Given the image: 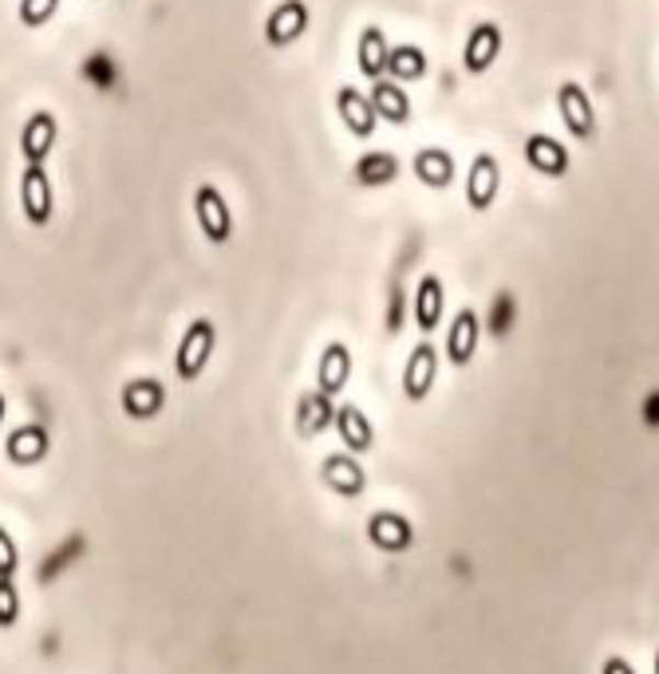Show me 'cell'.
Returning <instances> with one entry per match:
<instances>
[{"mask_svg":"<svg viewBox=\"0 0 659 674\" xmlns=\"http://www.w3.org/2000/svg\"><path fill=\"white\" fill-rule=\"evenodd\" d=\"M214 343H217V332H214V323L209 320H194L186 328V335H182V343H178V379H186L194 382L197 375L206 372V363L209 355H214Z\"/></svg>","mask_w":659,"mask_h":674,"instance_id":"obj_1","label":"cell"},{"mask_svg":"<svg viewBox=\"0 0 659 674\" xmlns=\"http://www.w3.org/2000/svg\"><path fill=\"white\" fill-rule=\"evenodd\" d=\"M20 206H24V217L36 229H44L52 221V214H56V197H52V182L44 162H29V170L20 174Z\"/></svg>","mask_w":659,"mask_h":674,"instance_id":"obj_2","label":"cell"},{"mask_svg":"<svg viewBox=\"0 0 659 674\" xmlns=\"http://www.w3.org/2000/svg\"><path fill=\"white\" fill-rule=\"evenodd\" d=\"M194 217L197 229L206 233V241L226 244L234 237V217H229V202L221 197L217 186H197L194 190Z\"/></svg>","mask_w":659,"mask_h":674,"instance_id":"obj_3","label":"cell"},{"mask_svg":"<svg viewBox=\"0 0 659 674\" xmlns=\"http://www.w3.org/2000/svg\"><path fill=\"white\" fill-rule=\"evenodd\" d=\"M557 107H561V118L572 138H581V142H592V138H596V111H592L581 83H561Z\"/></svg>","mask_w":659,"mask_h":674,"instance_id":"obj_4","label":"cell"},{"mask_svg":"<svg viewBox=\"0 0 659 674\" xmlns=\"http://www.w3.org/2000/svg\"><path fill=\"white\" fill-rule=\"evenodd\" d=\"M308 32V9L305 0H285V4H276L265 20V44L269 48H285L293 39H300Z\"/></svg>","mask_w":659,"mask_h":674,"instance_id":"obj_5","label":"cell"},{"mask_svg":"<svg viewBox=\"0 0 659 674\" xmlns=\"http://www.w3.org/2000/svg\"><path fill=\"white\" fill-rule=\"evenodd\" d=\"M320 481H325L332 493H340V498H360L367 489V473H364V466L352 458V449H348V454H328L325 466H320Z\"/></svg>","mask_w":659,"mask_h":674,"instance_id":"obj_6","label":"cell"},{"mask_svg":"<svg viewBox=\"0 0 659 674\" xmlns=\"http://www.w3.org/2000/svg\"><path fill=\"white\" fill-rule=\"evenodd\" d=\"M367 540L379 552H407L414 545V528L399 513H372L367 517Z\"/></svg>","mask_w":659,"mask_h":674,"instance_id":"obj_7","label":"cell"},{"mask_svg":"<svg viewBox=\"0 0 659 674\" xmlns=\"http://www.w3.org/2000/svg\"><path fill=\"white\" fill-rule=\"evenodd\" d=\"M498 186H502V170H498V158L493 155H478L470 167V178H466V202L470 209H490L493 197H498Z\"/></svg>","mask_w":659,"mask_h":674,"instance_id":"obj_8","label":"cell"},{"mask_svg":"<svg viewBox=\"0 0 659 674\" xmlns=\"http://www.w3.org/2000/svg\"><path fill=\"white\" fill-rule=\"evenodd\" d=\"M336 419V407H332V395L325 391H305L300 399H296V434L300 438H316V434H325L328 426H332Z\"/></svg>","mask_w":659,"mask_h":674,"instance_id":"obj_9","label":"cell"},{"mask_svg":"<svg viewBox=\"0 0 659 674\" xmlns=\"http://www.w3.org/2000/svg\"><path fill=\"white\" fill-rule=\"evenodd\" d=\"M162 407H167V387L158 379H130L127 387H123V414H127V419L147 422V419H155Z\"/></svg>","mask_w":659,"mask_h":674,"instance_id":"obj_10","label":"cell"},{"mask_svg":"<svg viewBox=\"0 0 659 674\" xmlns=\"http://www.w3.org/2000/svg\"><path fill=\"white\" fill-rule=\"evenodd\" d=\"M434 372H439V352H434L431 343H419L407 359V372H404V395L411 402H423L434 387Z\"/></svg>","mask_w":659,"mask_h":674,"instance_id":"obj_11","label":"cell"},{"mask_svg":"<svg viewBox=\"0 0 659 674\" xmlns=\"http://www.w3.org/2000/svg\"><path fill=\"white\" fill-rule=\"evenodd\" d=\"M478 340H482V328H478V312L463 308V312L451 320V332H446V355H451L454 367H466L478 352Z\"/></svg>","mask_w":659,"mask_h":674,"instance_id":"obj_12","label":"cell"},{"mask_svg":"<svg viewBox=\"0 0 659 674\" xmlns=\"http://www.w3.org/2000/svg\"><path fill=\"white\" fill-rule=\"evenodd\" d=\"M352 379V352L344 343H328L320 352V363H316V391L325 395H340Z\"/></svg>","mask_w":659,"mask_h":674,"instance_id":"obj_13","label":"cell"},{"mask_svg":"<svg viewBox=\"0 0 659 674\" xmlns=\"http://www.w3.org/2000/svg\"><path fill=\"white\" fill-rule=\"evenodd\" d=\"M502 56V28L498 24H478L466 39L463 64L470 76H482V71L493 68V59Z\"/></svg>","mask_w":659,"mask_h":674,"instance_id":"obj_14","label":"cell"},{"mask_svg":"<svg viewBox=\"0 0 659 674\" xmlns=\"http://www.w3.org/2000/svg\"><path fill=\"white\" fill-rule=\"evenodd\" d=\"M525 162L545 178H565L569 174V150L549 135H530L525 138Z\"/></svg>","mask_w":659,"mask_h":674,"instance_id":"obj_15","label":"cell"},{"mask_svg":"<svg viewBox=\"0 0 659 674\" xmlns=\"http://www.w3.org/2000/svg\"><path fill=\"white\" fill-rule=\"evenodd\" d=\"M4 454H9L12 466H36V461L48 458V434L44 426L29 422V426H16L4 442Z\"/></svg>","mask_w":659,"mask_h":674,"instance_id":"obj_16","label":"cell"},{"mask_svg":"<svg viewBox=\"0 0 659 674\" xmlns=\"http://www.w3.org/2000/svg\"><path fill=\"white\" fill-rule=\"evenodd\" d=\"M56 115L52 111H36V115L24 123V135H20V150H24V158L29 162H44V158L52 155V147H56Z\"/></svg>","mask_w":659,"mask_h":674,"instance_id":"obj_17","label":"cell"},{"mask_svg":"<svg viewBox=\"0 0 659 674\" xmlns=\"http://www.w3.org/2000/svg\"><path fill=\"white\" fill-rule=\"evenodd\" d=\"M336 107H340V118H344V127L352 130L355 138H372L375 130V107L372 99H364L355 88H340L336 91Z\"/></svg>","mask_w":659,"mask_h":674,"instance_id":"obj_18","label":"cell"},{"mask_svg":"<svg viewBox=\"0 0 659 674\" xmlns=\"http://www.w3.org/2000/svg\"><path fill=\"white\" fill-rule=\"evenodd\" d=\"M332 426L340 431V438H344V446L352 449V454H367L375 442V431H372V422H367V414L360 411V407H336V419Z\"/></svg>","mask_w":659,"mask_h":674,"instance_id":"obj_19","label":"cell"},{"mask_svg":"<svg viewBox=\"0 0 659 674\" xmlns=\"http://www.w3.org/2000/svg\"><path fill=\"white\" fill-rule=\"evenodd\" d=\"M372 107L379 118H387V123H407L411 118V99H407V91L395 83V79H372Z\"/></svg>","mask_w":659,"mask_h":674,"instance_id":"obj_20","label":"cell"},{"mask_svg":"<svg viewBox=\"0 0 659 674\" xmlns=\"http://www.w3.org/2000/svg\"><path fill=\"white\" fill-rule=\"evenodd\" d=\"M414 178L427 182L431 190H446L454 182V158L443 147H427L414 155Z\"/></svg>","mask_w":659,"mask_h":674,"instance_id":"obj_21","label":"cell"},{"mask_svg":"<svg viewBox=\"0 0 659 674\" xmlns=\"http://www.w3.org/2000/svg\"><path fill=\"white\" fill-rule=\"evenodd\" d=\"M411 312H414V320H419V332H434V328H439V320H443V281H439V276H423V281H419Z\"/></svg>","mask_w":659,"mask_h":674,"instance_id":"obj_22","label":"cell"},{"mask_svg":"<svg viewBox=\"0 0 659 674\" xmlns=\"http://www.w3.org/2000/svg\"><path fill=\"white\" fill-rule=\"evenodd\" d=\"M355 64H360V76L379 79L387 68V36L379 28H364L360 32V44H355Z\"/></svg>","mask_w":659,"mask_h":674,"instance_id":"obj_23","label":"cell"},{"mask_svg":"<svg viewBox=\"0 0 659 674\" xmlns=\"http://www.w3.org/2000/svg\"><path fill=\"white\" fill-rule=\"evenodd\" d=\"M384 71L395 79V83H414V79L427 76V56L419 48H411V44H395V48H387Z\"/></svg>","mask_w":659,"mask_h":674,"instance_id":"obj_24","label":"cell"},{"mask_svg":"<svg viewBox=\"0 0 659 674\" xmlns=\"http://www.w3.org/2000/svg\"><path fill=\"white\" fill-rule=\"evenodd\" d=\"M399 174V158L387 155V150H375L355 162V186H387Z\"/></svg>","mask_w":659,"mask_h":674,"instance_id":"obj_25","label":"cell"},{"mask_svg":"<svg viewBox=\"0 0 659 674\" xmlns=\"http://www.w3.org/2000/svg\"><path fill=\"white\" fill-rule=\"evenodd\" d=\"M59 0H20V20L29 24V28H39V24H48L56 16Z\"/></svg>","mask_w":659,"mask_h":674,"instance_id":"obj_26","label":"cell"},{"mask_svg":"<svg viewBox=\"0 0 659 674\" xmlns=\"http://www.w3.org/2000/svg\"><path fill=\"white\" fill-rule=\"evenodd\" d=\"M20 619V596L12 576H0V627H16Z\"/></svg>","mask_w":659,"mask_h":674,"instance_id":"obj_27","label":"cell"},{"mask_svg":"<svg viewBox=\"0 0 659 674\" xmlns=\"http://www.w3.org/2000/svg\"><path fill=\"white\" fill-rule=\"evenodd\" d=\"M20 568V548L9 537V528H0V576H16Z\"/></svg>","mask_w":659,"mask_h":674,"instance_id":"obj_28","label":"cell"},{"mask_svg":"<svg viewBox=\"0 0 659 674\" xmlns=\"http://www.w3.org/2000/svg\"><path fill=\"white\" fill-rule=\"evenodd\" d=\"M636 666L628 659H604V674H632Z\"/></svg>","mask_w":659,"mask_h":674,"instance_id":"obj_29","label":"cell"},{"mask_svg":"<svg viewBox=\"0 0 659 674\" xmlns=\"http://www.w3.org/2000/svg\"><path fill=\"white\" fill-rule=\"evenodd\" d=\"M4 411H9V402H4V395H0V422H4Z\"/></svg>","mask_w":659,"mask_h":674,"instance_id":"obj_30","label":"cell"},{"mask_svg":"<svg viewBox=\"0 0 659 674\" xmlns=\"http://www.w3.org/2000/svg\"><path fill=\"white\" fill-rule=\"evenodd\" d=\"M656 674H659V655H656Z\"/></svg>","mask_w":659,"mask_h":674,"instance_id":"obj_31","label":"cell"}]
</instances>
